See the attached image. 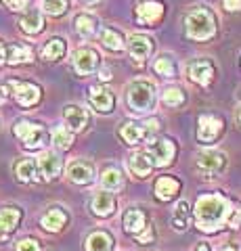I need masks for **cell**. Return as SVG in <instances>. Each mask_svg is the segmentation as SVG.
<instances>
[{
    "instance_id": "4316f807",
    "label": "cell",
    "mask_w": 241,
    "mask_h": 251,
    "mask_svg": "<svg viewBox=\"0 0 241 251\" xmlns=\"http://www.w3.org/2000/svg\"><path fill=\"white\" fill-rule=\"evenodd\" d=\"M40 224H42V228L44 230H49V232H59L63 226L67 224V214L61 207H53L49 209L46 214L40 218Z\"/></svg>"
},
{
    "instance_id": "484cf974",
    "label": "cell",
    "mask_w": 241,
    "mask_h": 251,
    "mask_svg": "<svg viewBox=\"0 0 241 251\" xmlns=\"http://www.w3.org/2000/svg\"><path fill=\"white\" fill-rule=\"evenodd\" d=\"M74 29L84 38H90L99 31V19L90 13H78L74 17Z\"/></svg>"
},
{
    "instance_id": "8992f818",
    "label": "cell",
    "mask_w": 241,
    "mask_h": 251,
    "mask_svg": "<svg viewBox=\"0 0 241 251\" xmlns=\"http://www.w3.org/2000/svg\"><path fill=\"white\" fill-rule=\"evenodd\" d=\"M187 75H189V80L195 82L197 86L208 88V86L214 82V77H216V65H214L212 59L197 57V59H193L189 65H187Z\"/></svg>"
},
{
    "instance_id": "cb8c5ba5",
    "label": "cell",
    "mask_w": 241,
    "mask_h": 251,
    "mask_svg": "<svg viewBox=\"0 0 241 251\" xmlns=\"http://www.w3.org/2000/svg\"><path fill=\"white\" fill-rule=\"evenodd\" d=\"M178 191H181V182L172 176H161L155 180V197L160 201H170L174 199Z\"/></svg>"
},
{
    "instance_id": "52a82bcc",
    "label": "cell",
    "mask_w": 241,
    "mask_h": 251,
    "mask_svg": "<svg viewBox=\"0 0 241 251\" xmlns=\"http://www.w3.org/2000/svg\"><path fill=\"white\" fill-rule=\"evenodd\" d=\"M72 65L78 75H92L101 65V54L90 46H82V49L74 50Z\"/></svg>"
},
{
    "instance_id": "5b68a950",
    "label": "cell",
    "mask_w": 241,
    "mask_h": 251,
    "mask_svg": "<svg viewBox=\"0 0 241 251\" xmlns=\"http://www.w3.org/2000/svg\"><path fill=\"white\" fill-rule=\"evenodd\" d=\"M197 170L206 178L218 176L227 170V153L218 151V149H210V151H201L197 155Z\"/></svg>"
},
{
    "instance_id": "7402d4cb",
    "label": "cell",
    "mask_w": 241,
    "mask_h": 251,
    "mask_svg": "<svg viewBox=\"0 0 241 251\" xmlns=\"http://www.w3.org/2000/svg\"><path fill=\"white\" fill-rule=\"evenodd\" d=\"M120 138L130 147H134L138 143H147L145 140V126L138 124V122H124L120 126Z\"/></svg>"
},
{
    "instance_id": "7dc6e473",
    "label": "cell",
    "mask_w": 241,
    "mask_h": 251,
    "mask_svg": "<svg viewBox=\"0 0 241 251\" xmlns=\"http://www.w3.org/2000/svg\"><path fill=\"white\" fill-rule=\"evenodd\" d=\"M82 2H86V4H97V2H101V0H82Z\"/></svg>"
},
{
    "instance_id": "7a4b0ae2",
    "label": "cell",
    "mask_w": 241,
    "mask_h": 251,
    "mask_svg": "<svg viewBox=\"0 0 241 251\" xmlns=\"http://www.w3.org/2000/svg\"><path fill=\"white\" fill-rule=\"evenodd\" d=\"M155 100H158V86L151 80H134L126 86V105L132 113L147 115L153 111Z\"/></svg>"
},
{
    "instance_id": "d4e9b609",
    "label": "cell",
    "mask_w": 241,
    "mask_h": 251,
    "mask_svg": "<svg viewBox=\"0 0 241 251\" xmlns=\"http://www.w3.org/2000/svg\"><path fill=\"white\" fill-rule=\"evenodd\" d=\"M19 27H21V31H26V34H38V31H42V27H44V15H42V11L27 9L26 13L21 15Z\"/></svg>"
},
{
    "instance_id": "f546056e",
    "label": "cell",
    "mask_w": 241,
    "mask_h": 251,
    "mask_svg": "<svg viewBox=\"0 0 241 251\" xmlns=\"http://www.w3.org/2000/svg\"><path fill=\"white\" fill-rule=\"evenodd\" d=\"M153 72L158 75H164V77H176V72H178L176 59L170 52H161L160 57L153 61Z\"/></svg>"
},
{
    "instance_id": "ee69618b",
    "label": "cell",
    "mask_w": 241,
    "mask_h": 251,
    "mask_svg": "<svg viewBox=\"0 0 241 251\" xmlns=\"http://www.w3.org/2000/svg\"><path fill=\"white\" fill-rule=\"evenodd\" d=\"M220 251H241V247L239 245H224Z\"/></svg>"
},
{
    "instance_id": "4dcf8cb0",
    "label": "cell",
    "mask_w": 241,
    "mask_h": 251,
    "mask_svg": "<svg viewBox=\"0 0 241 251\" xmlns=\"http://www.w3.org/2000/svg\"><path fill=\"white\" fill-rule=\"evenodd\" d=\"M101 44H103L107 50H115V52L126 49V40H124L122 31L113 29V27H105L101 31Z\"/></svg>"
},
{
    "instance_id": "ba28073f",
    "label": "cell",
    "mask_w": 241,
    "mask_h": 251,
    "mask_svg": "<svg viewBox=\"0 0 241 251\" xmlns=\"http://www.w3.org/2000/svg\"><path fill=\"white\" fill-rule=\"evenodd\" d=\"M224 130V122L222 117L214 115V113H204L197 120V140L204 145H212L216 138L222 134Z\"/></svg>"
},
{
    "instance_id": "d6986e66",
    "label": "cell",
    "mask_w": 241,
    "mask_h": 251,
    "mask_svg": "<svg viewBox=\"0 0 241 251\" xmlns=\"http://www.w3.org/2000/svg\"><path fill=\"white\" fill-rule=\"evenodd\" d=\"M126 166H128V170H130L134 176L145 178V176L151 174V170L155 168V163H153V157L147 153V151H138V153H134V155L128 157Z\"/></svg>"
},
{
    "instance_id": "2e32d148",
    "label": "cell",
    "mask_w": 241,
    "mask_h": 251,
    "mask_svg": "<svg viewBox=\"0 0 241 251\" xmlns=\"http://www.w3.org/2000/svg\"><path fill=\"white\" fill-rule=\"evenodd\" d=\"M164 17V4L158 2V0H147L136 6V19L143 25H153Z\"/></svg>"
},
{
    "instance_id": "7c38bea8",
    "label": "cell",
    "mask_w": 241,
    "mask_h": 251,
    "mask_svg": "<svg viewBox=\"0 0 241 251\" xmlns=\"http://www.w3.org/2000/svg\"><path fill=\"white\" fill-rule=\"evenodd\" d=\"M67 178L74 184H90L95 180V163L88 159H76L69 163L67 168Z\"/></svg>"
},
{
    "instance_id": "4fadbf2b",
    "label": "cell",
    "mask_w": 241,
    "mask_h": 251,
    "mask_svg": "<svg viewBox=\"0 0 241 251\" xmlns=\"http://www.w3.org/2000/svg\"><path fill=\"white\" fill-rule=\"evenodd\" d=\"M38 170L44 180H55L63 170V159L55 151H44L38 157Z\"/></svg>"
},
{
    "instance_id": "60d3db41",
    "label": "cell",
    "mask_w": 241,
    "mask_h": 251,
    "mask_svg": "<svg viewBox=\"0 0 241 251\" xmlns=\"http://www.w3.org/2000/svg\"><path fill=\"white\" fill-rule=\"evenodd\" d=\"M222 2H224V9L227 11H233V13L241 11V0H222Z\"/></svg>"
},
{
    "instance_id": "8fae6325",
    "label": "cell",
    "mask_w": 241,
    "mask_h": 251,
    "mask_svg": "<svg viewBox=\"0 0 241 251\" xmlns=\"http://www.w3.org/2000/svg\"><path fill=\"white\" fill-rule=\"evenodd\" d=\"M149 155L153 157V163L158 168L170 166V163L174 161V155H176V145L170 138H158L151 143Z\"/></svg>"
},
{
    "instance_id": "603a6c76",
    "label": "cell",
    "mask_w": 241,
    "mask_h": 251,
    "mask_svg": "<svg viewBox=\"0 0 241 251\" xmlns=\"http://www.w3.org/2000/svg\"><path fill=\"white\" fill-rule=\"evenodd\" d=\"M34 52L27 44L21 42H11L6 44V63L9 65H21V63H32Z\"/></svg>"
},
{
    "instance_id": "7bdbcfd3",
    "label": "cell",
    "mask_w": 241,
    "mask_h": 251,
    "mask_svg": "<svg viewBox=\"0 0 241 251\" xmlns=\"http://www.w3.org/2000/svg\"><path fill=\"white\" fill-rule=\"evenodd\" d=\"M193 251H212V247H210V243L201 241V243H197V247L193 249Z\"/></svg>"
},
{
    "instance_id": "ab89813d",
    "label": "cell",
    "mask_w": 241,
    "mask_h": 251,
    "mask_svg": "<svg viewBox=\"0 0 241 251\" xmlns=\"http://www.w3.org/2000/svg\"><path fill=\"white\" fill-rule=\"evenodd\" d=\"M6 9H11V11H19V9H23L26 6V0H0Z\"/></svg>"
},
{
    "instance_id": "44dd1931",
    "label": "cell",
    "mask_w": 241,
    "mask_h": 251,
    "mask_svg": "<svg viewBox=\"0 0 241 251\" xmlns=\"http://www.w3.org/2000/svg\"><path fill=\"white\" fill-rule=\"evenodd\" d=\"M115 239L111 232L107 230H95L88 234L86 239V251H113Z\"/></svg>"
},
{
    "instance_id": "83f0119b",
    "label": "cell",
    "mask_w": 241,
    "mask_h": 251,
    "mask_svg": "<svg viewBox=\"0 0 241 251\" xmlns=\"http://www.w3.org/2000/svg\"><path fill=\"white\" fill-rule=\"evenodd\" d=\"M172 228L178 230V232H183L189 228V224H191V209H189V203H187L185 199H181L176 203V207L172 211Z\"/></svg>"
},
{
    "instance_id": "9c48e42d",
    "label": "cell",
    "mask_w": 241,
    "mask_h": 251,
    "mask_svg": "<svg viewBox=\"0 0 241 251\" xmlns=\"http://www.w3.org/2000/svg\"><path fill=\"white\" fill-rule=\"evenodd\" d=\"M6 84H9V90L13 94V99L17 100L21 107H34V105H38V100H40V97H42L40 86L34 84V82L13 80V82H6Z\"/></svg>"
},
{
    "instance_id": "9a60e30c",
    "label": "cell",
    "mask_w": 241,
    "mask_h": 251,
    "mask_svg": "<svg viewBox=\"0 0 241 251\" xmlns=\"http://www.w3.org/2000/svg\"><path fill=\"white\" fill-rule=\"evenodd\" d=\"M122 224H124V230H126L128 234H132V237H138V234H141L147 226H149L145 211L138 209V207H128L126 211H124Z\"/></svg>"
},
{
    "instance_id": "3957f363",
    "label": "cell",
    "mask_w": 241,
    "mask_h": 251,
    "mask_svg": "<svg viewBox=\"0 0 241 251\" xmlns=\"http://www.w3.org/2000/svg\"><path fill=\"white\" fill-rule=\"evenodd\" d=\"M216 27H218V19H216L214 11L208 9V6H197V9L189 11V15L185 17V29L191 40H210V38H214Z\"/></svg>"
},
{
    "instance_id": "277c9868",
    "label": "cell",
    "mask_w": 241,
    "mask_h": 251,
    "mask_svg": "<svg viewBox=\"0 0 241 251\" xmlns=\"http://www.w3.org/2000/svg\"><path fill=\"white\" fill-rule=\"evenodd\" d=\"M15 136L21 140L23 149H27V151H40V149L46 147V140H49L46 130L40 124L34 122H19L15 126Z\"/></svg>"
},
{
    "instance_id": "d6a6232c",
    "label": "cell",
    "mask_w": 241,
    "mask_h": 251,
    "mask_svg": "<svg viewBox=\"0 0 241 251\" xmlns=\"http://www.w3.org/2000/svg\"><path fill=\"white\" fill-rule=\"evenodd\" d=\"M65 49H67V44H65L63 38H51L42 49V59L44 61H57L65 54Z\"/></svg>"
},
{
    "instance_id": "f35d334b",
    "label": "cell",
    "mask_w": 241,
    "mask_h": 251,
    "mask_svg": "<svg viewBox=\"0 0 241 251\" xmlns=\"http://www.w3.org/2000/svg\"><path fill=\"white\" fill-rule=\"evenodd\" d=\"M17 251H42V249H40V243L36 239H23V241H19Z\"/></svg>"
},
{
    "instance_id": "836d02e7",
    "label": "cell",
    "mask_w": 241,
    "mask_h": 251,
    "mask_svg": "<svg viewBox=\"0 0 241 251\" xmlns=\"http://www.w3.org/2000/svg\"><path fill=\"white\" fill-rule=\"evenodd\" d=\"M101 186L105 191H118L122 186V172L118 168H107L101 176Z\"/></svg>"
},
{
    "instance_id": "ffe728a7",
    "label": "cell",
    "mask_w": 241,
    "mask_h": 251,
    "mask_svg": "<svg viewBox=\"0 0 241 251\" xmlns=\"http://www.w3.org/2000/svg\"><path fill=\"white\" fill-rule=\"evenodd\" d=\"M63 120L72 132H82L88 124V113H86V109L80 105H67L63 111Z\"/></svg>"
},
{
    "instance_id": "f6af8a7d",
    "label": "cell",
    "mask_w": 241,
    "mask_h": 251,
    "mask_svg": "<svg viewBox=\"0 0 241 251\" xmlns=\"http://www.w3.org/2000/svg\"><path fill=\"white\" fill-rule=\"evenodd\" d=\"M109 77H111L109 69H103V72H101V80H103V82H107V80H109Z\"/></svg>"
},
{
    "instance_id": "e0dca14e",
    "label": "cell",
    "mask_w": 241,
    "mask_h": 251,
    "mask_svg": "<svg viewBox=\"0 0 241 251\" xmlns=\"http://www.w3.org/2000/svg\"><path fill=\"white\" fill-rule=\"evenodd\" d=\"M115 207H118V201H115V197L109 191H101L90 199V211L99 218H107L115 214Z\"/></svg>"
},
{
    "instance_id": "74e56055",
    "label": "cell",
    "mask_w": 241,
    "mask_h": 251,
    "mask_svg": "<svg viewBox=\"0 0 241 251\" xmlns=\"http://www.w3.org/2000/svg\"><path fill=\"white\" fill-rule=\"evenodd\" d=\"M136 243H141V245H151V243L155 241V228H153V224H149L147 228L138 234V237H134Z\"/></svg>"
},
{
    "instance_id": "30bf717a",
    "label": "cell",
    "mask_w": 241,
    "mask_h": 251,
    "mask_svg": "<svg viewBox=\"0 0 241 251\" xmlns=\"http://www.w3.org/2000/svg\"><path fill=\"white\" fill-rule=\"evenodd\" d=\"M23 220V211L17 205H4L0 207V243L9 241V237L19 228Z\"/></svg>"
},
{
    "instance_id": "5bb4252c",
    "label": "cell",
    "mask_w": 241,
    "mask_h": 251,
    "mask_svg": "<svg viewBox=\"0 0 241 251\" xmlns=\"http://www.w3.org/2000/svg\"><path fill=\"white\" fill-rule=\"evenodd\" d=\"M88 103L95 107L99 113H107L113 109L115 97L111 94L109 88H105V86H90L88 88Z\"/></svg>"
},
{
    "instance_id": "8d00e7d4",
    "label": "cell",
    "mask_w": 241,
    "mask_h": 251,
    "mask_svg": "<svg viewBox=\"0 0 241 251\" xmlns=\"http://www.w3.org/2000/svg\"><path fill=\"white\" fill-rule=\"evenodd\" d=\"M143 126H145V140L147 143H153L160 132V120L158 117H149V120L143 122Z\"/></svg>"
},
{
    "instance_id": "b9f144b4",
    "label": "cell",
    "mask_w": 241,
    "mask_h": 251,
    "mask_svg": "<svg viewBox=\"0 0 241 251\" xmlns=\"http://www.w3.org/2000/svg\"><path fill=\"white\" fill-rule=\"evenodd\" d=\"M2 63H6V44L0 40V65H2Z\"/></svg>"
},
{
    "instance_id": "1f68e13d",
    "label": "cell",
    "mask_w": 241,
    "mask_h": 251,
    "mask_svg": "<svg viewBox=\"0 0 241 251\" xmlns=\"http://www.w3.org/2000/svg\"><path fill=\"white\" fill-rule=\"evenodd\" d=\"M51 143H53V147H55V149H59V151H67V149L72 147V143H74L72 130H69L67 126H57V128H53Z\"/></svg>"
},
{
    "instance_id": "f1b7e54d",
    "label": "cell",
    "mask_w": 241,
    "mask_h": 251,
    "mask_svg": "<svg viewBox=\"0 0 241 251\" xmlns=\"http://www.w3.org/2000/svg\"><path fill=\"white\" fill-rule=\"evenodd\" d=\"M15 174L21 182H38V174H40V170H38V161L34 159H19L15 163Z\"/></svg>"
},
{
    "instance_id": "d590c367",
    "label": "cell",
    "mask_w": 241,
    "mask_h": 251,
    "mask_svg": "<svg viewBox=\"0 0 241 251\" xmlns=\"http://www.w3.org/2000/svg\"><path fill=\"white\" fill-rule=\"evenodd\" d=\"M67 9H69V0H44L42 4V11L46 15H53V17L67 13Z\"/></svg>"
},
{
    "instance_id": "e575fe53",
    "label": "cell",
    "mask_w": 241,
    "mask_h": 251,
    "mask_svg": "<svg viewBox=\"0 0 241 251\" xmlns=\"http://www.w3.org/2000/svg\"><path fill=\"white\" fill-rule=\"evenodd\" d=\"M161 103H164L166 107H181L185 103V92L181 88H176V86L166 88L164 92H161Z\"/></svg>"
},
{
    "instance_id": "ac0fdd59",
    "label": "cell",
    "mask_w": 241,
    "mask_h": 251,
    "mask_svg": "<svg viewBox=\"0 0 241 251\" xmlns=\"http://www.w3.org/2000/svg\"><path fill=\"white\" fill-rule=\"evenodd\" d=\"M126 46L136 61H145L153 52V38H149L147 34H132Z\"/></svg>"
},
{
    "instance_id": "bcb514c9",
    "label": "cell",
    "mask_w": 241,
    "mask_h": 251,
    "mask_svg": "<svg viewBox=\"0 0 241 251\" xmlns=\"http://www.w3.org/2000/svg\"><path fill=\"white\" fill-rule=\"evenodd\" d=\"M235 117H237V124L241 126V103H239V107H237V113H235Z\"/></svg>"
},
{
    "instance_id": "6da1fadb",
    "label": "cell",
    "mask_w": 241,
    "mask_h": 251,
    "mask_svg": "<svg viewBox=\"0 0 241 251\" xmlns=\"http://www.w3.org/2000/svg\"><path fill=\"white\" fill-rule=\"evenodd\" d=\"M235 207L233 203L222 197L218 193L212 195H201L195 203V222L197 228L204 232H216L220 230L222 226H229L231 216Z\"/></svg>"
}]
</instances>
